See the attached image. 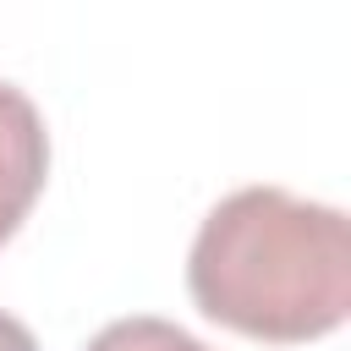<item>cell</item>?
<instances>
[{
	"label": "cell",
	"instance_id": "obj_3",
	"mask_svg": "<svg viewBox=\"0 0 351 351\" xmlns=\"http://www.w3.org/2000/svg\"><path fill=\"white\" fill-rule=\"evenodd\" d=\"M88 351H214V346H203L197 335H186V329L170 324V318L132 313V318L104 324V329L88 340Z\"/></svg>",
	"mask_w": 351,
	"mask_h": 351
},
{
	"label": "cell",
	"instance_id": "obj_4",
	"mask_svg": "<svg viewBox=\"0 0 351 351\" xmlns=\"http://www.w3.org/2000/svg\"><path fill=\"white\" fill-rule=\"evenodd\" d=\"M0 351H38V340H33V329L22 318L0 313Z\"/></svg>",
	"mask_w": 351,
	"mask_h": 351
},
{
	"label": "cell",
	"instance_id": "obj_2",
	"mask_svg": "<svg viewBox=\"0 0 351 351\" xmlns=\"http://www.w3.org/2000/svg\"><path fill=\"white\" fill-rule=\"evenodd\" d=\"M44 176H49L44 115L16 82H0V247L16 236V225L38 203Z\"/></svg>",
	"mask_w": 351,
	"mask_h": 351
},
{
	"label": "cell",
	"instance_id": "obj_1",
	"mask_svg": "<svg viewBox=\"0 0 351 351\" xmlns=\"http://www.w3.org/2000/svg\"><path fill=\"white\" fill-rule=\"evenodd\" d=\"M186 291L247 340H324L351 318V219L285 186H241L203 214Z\"/></svg>",
	"mask_w": 351,
	"mask_h": 351
}]
</instances>
